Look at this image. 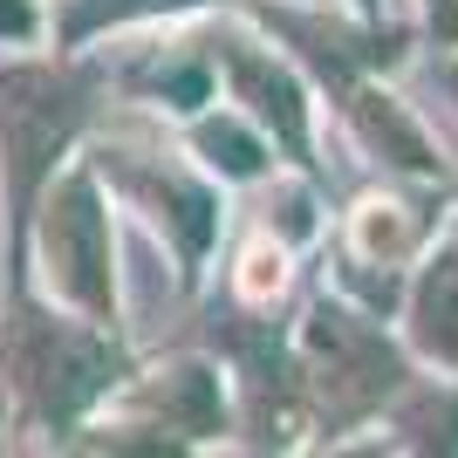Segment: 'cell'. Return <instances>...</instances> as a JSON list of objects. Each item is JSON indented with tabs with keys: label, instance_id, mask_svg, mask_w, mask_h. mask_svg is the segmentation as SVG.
<instances>
[{
	"label": "cell",
	"instance_id": "obj_1",
	"mask_svg": "<svg viewBox=\"0 0 458 458\" xmlns=\"http://www.w3.org/2000/svg\"><path fill=\"white\" fill-rule=\"evenodd\" d=\"M82 116H89V76L62 69V62H7L0 69V185L14 206V260Z\"/></svg>",
	"mask_w": 458,
	"mask_h": 458
},
{
	"label": "cell",
	"instance_id": "obj_2",
	"mask_svg": "<svg viewBox=\"0 0 458 458\" xmlns=\"http://www.w3.org/2000/svg\"><path fill=\"white\" fill-rule=\"evenodd\" d=\"M7 377L21 383V397L41 424H69L123 377V356H116L110 335H96V322L82 328V322H55V315L21 308L7 322Z\"/></svg>",
	"mask_w": 458,
	"mask_h": 458
},
{
	"label": "cell",
	"instance_id": "obj_3",
	"mask_svg": "<svg viewBox=\"0 0 458 458\" xmlns=\"http://www.w3.org/2000/svg\"><path fill=\"white\" fill-rule=\"evenodd\" d=\"M35 253L41 274L82 322L110 328L116 322V267H110V212L89 172H62L35 206Z\"/></svg>",
	"mask_w": 458,
	"mask_h": 458
},
{
	"label": "cell",
	"instance_id": "obj_4",
	"mask_svg": "<svg viewBox=\"0 0 458 458\" xmlns=\"http://www.w3.org/2000/svg\"><path fill=\"white\" fill-rule=\"evenodd\" d=\"M308 349H315V363H322L328 418H363L369 403H383V390L397 383V363H390L383 335L363 328L356 315H343V308H315Z\"/></svg>",
	"mask_w": 458,
	"mask_h": 458
},
{
	"label": "cell",
	"instance_id": "obj_5",
	"mask_svg": "<svg viewBox=\"0 0 458 458\" xmlns=\"http://www.w3.org/2000/svg\"><path fill=\"white\" fill-rule=\"evenodd\" d=\"M103 172L116 178V185L131 191L137 206H151V219L178 240V260H185V274L206 260L212 233H219V199H212L199 178H185L178 165H165V157H144L137 151H103Z\"/></svg>",
	"mask_w": 458,
	"mask_h": 458
},
{
	"label": "cell",
	"instance_id": "obj_6",
	"mask_svg": "<svg viewBox=\"0 0 458 458\" xmlns=\"http://www.w3.org/2000/svg\"><path fill=\"white\" fill-rule=\"evenodd\" d=\"M219 62H226V82H233V96L247 103L253 123H267L287 157H308V96H301V82L287 76L274 55H260L253 41H219Z\"/></svg>",
	"mask_w": 458,
	"mask_h": 458
},
{
	"label": "cell",
	"instance_id": "obj_7",
	"mask_svg": "<svg viewBox=\"0 0 458 458\" xmlns=\"http://www.w3.org/2000/svg\"><path fill=\"white\" fill-rule=\"evenodd\" d=\"M137 411H151V424H165L178 438H206V431H219V377L206 363H172L137 390Z\"/></svg>",
	"mask_w": 458,
	"mask_h": 458
},
{
	"label": "cell",
	"instance_id": "obj_8",
	"mask_svg": "<svg viewBox=\"0 0 458 458\" xmlns=\"http://www.w3.org/2000/svg\"><path fill=\"white\" fill-rule=\"evenodd\" d=\"M411 335L424 356L458 369V240H445L411 287Z\"/></svg>",
	"mask_w": 458,
	"mask_h": 458
},
{
	"label": "cell",
	"instance_id": "obj_9",
	"mask_svg": "<svg viewBox=\"0 0 458 458\" xmlns=\"http://www.w3.org/2000/svg\"><path fill=\"white\" fill-rule=\"evenodd\" d=\"M356 116H363V137L377 144L383 157H397V165H411V172H431V165H438L431 144L418 137V123H411L390 96H356Z\"/></svg>",
	"mask_w": 458,
	"mask_h": 458
},
{
	"label": "cell",
	"instance_id": "obj_10",
	"mask_svg": "<svg viewBox=\"0 0 458 458\" xmlns=\"http://www.w3.org/2000/svg\"><path fill=\"white\" fill-rule=\"evenodd\" d=\"M191 137H199V151H206V157H212V165H219L226 178H253L260 165H267L260 137H253L247 123H233V116H206V123H199Z\"/></svg>",
	"mask_w": 458,
	"mask_h": 458
},
{
	"label": "cell",
	"instance_id": "obj_11",
	"mask_svg": "<svg viewBox=\"0 0 458 458\" xmlns=\"http://www.w3.org/2000/svg\"><path fill=\"white\" fill-rule=\"evenodd\" d=\"M411 240H418V226H411V206H403V199H369V206L356 212V253H369V260H397Z\"/></svg>",
	"mask_w": 458,
	"mask_h": 458
},
{
	"label": "cell",
	"instance_id": "obj_12",
	"mask_svg": "<svg viewBox=\"0 0 458 458\" xmlns=\"http://www.w3.org/2000/svg\"><path fill=\"white\" fill-rule=\"evenodd\" d=\"M41 35V0H0V41H35Z\"/></svg>",
	"mask_w": 458,
	"mask_h": 458
},
{
	"label": "cell",
	"instance_id": "obj_13",
	"mask_svg": "<svg viewBox=\"0 0 458 458\" xmlns=\"http://www.w3.org/2000/svg\"><path fill=\"white\" fill-rule=\"evenodd\" d=\"M267 287H281V253L253 247L247 253V294H267Z\"/></svg>",
	"mask_w": 458,
	"mask_h": 458
},
{
	"label": "cell",
	"instance_id": "obj_14",
	"mask_svg": "<svg viewBox=\"0 0 458 458\" xmlns=\"http://www.w3.org/2000/svg\"><path fill=\"white\" fill-rule=\"evenodd\" d=\"M424 7H431V21H438L445 35H458V0H424Z\"/></svg>",
	"mask_w": 458,
	"mask_h": 458
}]
</instances>
